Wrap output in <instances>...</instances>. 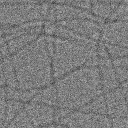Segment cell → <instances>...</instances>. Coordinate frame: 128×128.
Here are the masks:
<instances>
[{
	"label": "cell",
	"mask_w": 128,
	"mask_h": 128,
	"mask_svg": "<svg viewBox=\"0 0 128 128\" xmlns=\"http://www.w3.org/2000/svg\"><path fill=\"white\" fill-rule=\"evenodd\" d=\"M112 128H128V116L110 118Z\"/></svg>",
	"instance_id": "obj_13"
},
{
	"label": "cell",
	"mask_w": 128,
	"mask_h": 128,
	"mask_svg": "<svg viewBox=\"0 0 128 128\" xmlns=\"http://www.w3.org/2000/svg\"><path fill=\"white\" fill-rule=\"evenodd\" d=\"M80 110L98 114L106 115V106L104 96L99 95Z\"/></svg>",
	"instance_id": "obj_11"
},
{
	"label": "cell",
	"mask_w": 128,
	"mask_h": 128,
	"mask_svg": "<svg viewBox=\"0 0 128 128\" xmlns=\"http://www.w3.org/2000/svg\"><path fill=\"white\" fill-rule=\"evenodd\" d=\"M122 0H91L92 3L96 2H111V3H119Z\"/></svg>",
	"instance_id": "obj_17"
},
{
	"label": "cell",
	"mask_w": 128,
	"mask_h": 128,
	"mask_svg": "<svg viewBox=\"0 0 128 128\" xmlns=\"http://www.w3.org/2000/svg\"><path fill=\"white\" fill-rule=\"evenodd\" d=\"M53 52L54 40L40 38L12 54L18 89H40L50 84Z\"/></svg>",
	"instance_id": "obj_1"
},
{
	"label": "cell",
	"mask_w": 128,
	"mask_h": 128,
	"mask_svg": "<svg viewBox=\"0 0 128 128\" xmlns=\"http://www.w3.org/2000/svg\"><path fill=\"white\" fill-rule=\"evenodd\" d=\"M31 102L44 104L53 107L58 105L56 90L54 85L50 84L39 89Z\"/></svg>",
	"instance_id": "obj_10"
},
{
	"label": "cell",
	"mask_w": 128,
	"mask_h": 128,
	"mask_svg": "<svg viewBox=\"0 0 128 128\" xmlns=\"http://www.w3.org/2000/svg\"><path fill=\"white\" fill-rule=\"evenodd\" d=\"M61 108L80 110L102 92L100 70L83 66L57 79L54 84Z\"/></svg>",
	"instance_id": "obj_2"
},
{
	"label": "cell",
	"mask_w": 128,
	"mask_h": 128,
	"mask_svg": "<svg viewBox=\"0 0 128 128\" xmlns=\"http://www.w3.org/2000/svg\"><path fill=\"white\" fill-rule=\"evenodd\" d=\"M97 48L92 40L58 38L54 40L53 78L56 80L83 66H94L98 62Z\"/></svg>",
	"instance_id": "obj_3"
},
{
	"label": "cell",
	"mask_w": 128,
	"mask_h": 128,
	"mask_svg": "<svg viewBox=\"0 0 128 128\" xmlns=\"http://www.w3.org/2000/svg\"><path fill=\"white\" fill-rule=\"evenodd\" d=\"M104 43L128 48V21L106 24L101 30Z\"/></svg>",
	"instance_id": "obj_7"
},
{
	"label": "cell",
	"mask_w": 128,
	"mask_h": 128,
	"mask_svg": "<svg viewBox=\"0 0 128 128\" xmlns=\"http://www.w3.org/2000/svg\"><path fill=\"white\" fill-rule=\"evenodd\" d=\"M36 4L28 2L0 4V23L4 25L18 24L32 21L40 16L42 10Z\"/></svg>",
	"instance_id": "obj_6"
},
{
	"label": "cell",
	"mask_w": 128,
	"mask_h": 128,
	"mask_svg": "<svg viewBox=\"0 0 128 128\" xmlns=\"http://www.w3.org/2000/svg\"><path fill=\"white\" fill-rule=\"evenodd\" d=\"M6 78L4 74L2 60L0 62V87H4L6 85Z\"/></svg>",
	"instance_id": "obj_16"
},
{
	"label": "cell",
	"mask_w": 128,
	"mask_h": 128,
	"mask_svg": "<svg viewBox=\"0 0 128 128\" xmlns=\"http://www.w3.org/2000/svg\"><path fill=\"white\" fill-rule=\"evenodd\" d=\"M126 102H127L128 106V98H126Z\"/></svg>",
	"instance_id": "obj_21"
},
{
	"label": "cell",
	"mask_w": 128,
	"mask_h": 128,
	"mask_svg": "<svg viewBox=\"0 0 128 128\" xmlns=\"http://www.w3.org/2000/svg\"><path fill=\"white\" fill-rule=\"evenodd\" d=\"M42 0V1H44V2H52L54 0Z\"/></svg>",
	"instance_id": "obj_20"
},
{
	"label": "cell",
	"mask_w": 128,
	"mask_h": 128,
	"mask_svg": "<svg viewBox=\"0 0 128 128\" xmlns=\"http://www.w3.org/2000/svg\"><path fill=\"white\" fill-rule=\"evenodd\" d=\"M38 128H58L57 126H55V125H53V124H47V125H45L42 126H40Z\"/></svg>",
	"instance_id": "obj_19"
},
{
	"label": "cell",
	"mask_w": 128,
	"mask_h": 128,
	"mask_svg": "<svg viewBox=\"0 0 128 128\" xmlns=\"http://www.w3.org/2000/svg\"><path fill=\"white\" fill-rule=\"evenodd\" d=\"M6 95V90L4 87H0V98H4Z\"/></svg>",
	"instance_id": "obj_18"
},
{
	"label": "cell",
	"mask_w": 128,
	"mask_h": 128,
	"mask_svg": "<svg viewBox=\"0 0 128 128\" xmlns=\"http://www.w3.org/2000/svg\"><path fill=\"white\" fill-rule=\"evenodd\" d=\"M117 79L119 82H124L128 80V68H114Z\"/></svg>",
	"instance_id": "obj_14"
},
{
	"label": "cell",
	"mask_w": 128,
	"mask_h": 128,
	"mask_svg": "<svg viewBox=\"0 0 128 128\" xmlns=\"http://www.w3.org/2000/svg\"><path fill=\"white\" fill-rule=\"evenodd\" d=\"M53 106L36 102L24 105L4 128H38L54 120Z\"/></svg>",
	"instance_id": "obj_4"
},
{
	"label": "cell",
	"mask_w": 128,
	"mask_h": 128,
	"mask_svg": "<svg viewBox=\"0 0 128 128\" xmlns=\"http://www.w3.org/2000/svg\"><path fill=\"white\" fill-rule=\"evenodd\" d=\"M6 102L4 98H0V128L5 126Z\"/></svg>",
	"instance_id": "obj_15"
},
{
	"label": "cell",
	"mask_w": 128,
	"mask_h": 128,
	"mask_svg": "<svg viewBox=\"0 0 128 128\" xmlns=\"http://www.w3.org/2000/svg\"><path fill=\"white\" fill-rule=\"evenodd\" d=\"M104 97L106 106V114L110 118L128 116V106L121 88H116L106 92Z\"/></svg>",
	"instance_id": "obj_8"
},
{
	"label": "cell",
	"mask_w": 128,
	"mask_h": 128,
	"mask_svg": "<svg viewBox=\"0 0 128 128\" xmlns=\"http://www.w3.org/2000/svg\"><path fill=\"white\" fill-rule=\"evenodd\" d=\"M58 4H64L78 8L84 10H88L91 8V0H56Z\"/></svg>",
	"instance_id": "obj_12"
},
{
	"label": "cell",
	"mask_w": 128,
	"mask_h": 128,
	"mask_svg": "<svg viewBox=\"0 0 128 128\" xmlns=\"http://www.w3.org/2000/svg\"><path fill=\"white\" fill-rule=\"evenodd\" d=\"M55 112L54 120L66 128H112L106 115L64 108Z\"/></svg>",
	"instance_id": "obj_5"
},
{
	"label": "cell",
	"mask_w": 128,
	"mask_h": 128,
	"mask_svg": "<svg viewBox=\"0 0 128 128\" xmlns=\"http://www.w3.org/2000/svg\"><path fill=\"white\" fill-rule=\"evenodd\" d=\"M98 62L100 64L99 70L102 91L106 93L118 88L119 82L112 63L108 58H100Z\"/></svg>",
	"instance_id": "obj_9"
}]
</instances>
